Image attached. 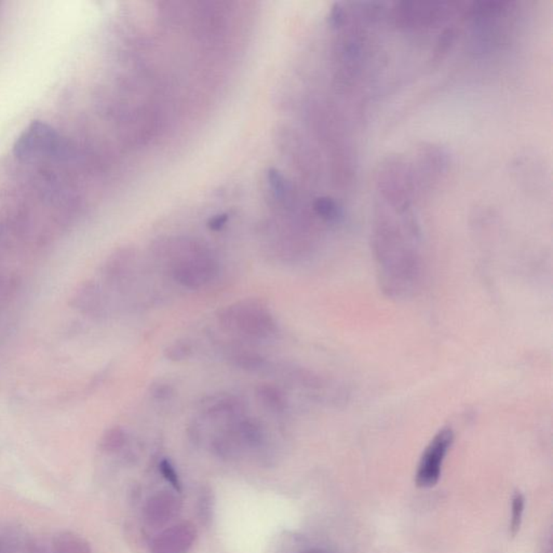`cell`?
Listing matches in <instances>:
<instances>
[{
    "instance_id": "cell-8",
    "label": "cell",
    "mask_w": 553,
    "mask_h": 553,
    "mask_svg": "<svg viewBox=\"0 0 553 553\" xmlns=\"http://www.w3.org/2000/svg\"><path fill=\"white\" fill-rule=\"evenodd\" d=\"M256 397L266 409L274 413H281L288 407L284 393L278 387L272 385L260 386L256 390Z\"/></svg>"
},
{
    "instance_id": "cell-17",
    "label": "cell",
    "mask_w": 553,
    "mask_h": 553,
    "mask_svg": "<svg viewBox=\"0 0 553 553\" xmlns=\"http://www.w3.org/2000/svg\"><path fill=\"white\" fill-rule=\"evenodd\" d=\"M301 553H329V552L322 550V549L313 548V549H307V550L303 551V552Z\"/></svg>"
},
{
    "instance_id": "cell-16",
    "label": "cell",
    "mask_w": 553,
    "mask_h": 553,
    "mask_svg": "<svg viewBox=\"0 0 553 553\" xmlns=\"http://www.w3.org/2000/svg\"><path fill=\"white\" fill-rule=\"evenodd\" d=\"M226 221L227 217L224 216V215H222V216L215 217V219H213V220L210 222V228L213 229V231H220V229L224 226Z\"/></svg>"
},
{
    "instance_id": "cell-15",
    "label": "cell",
    "mask_w": 553,
    "mask_h": 553,
    "mask_svg": "<svg viewBox=\"0 0 553 553\" xmlns=\"http://www.w3.org/2000/svg\"><path fill=\"white\" fill-rule=\"evenodd\" d=\"M173 395V389L170 385L168 384H159L157 386L153 387V396L155 398L159 399V400H165L169 399L170 397Z\"/></svg>"
},
{
    "instance_id": "cell-9",
    "label": "cell",
    "mask_w": 553,
    "mask_h": 553,
    "mask_svg": "<svg viewBox=\"0 0 553 553\" xmlns=\"http://www.w3.org/2000/svg\"><path fill=\"white\" fill-rule=\"evenodd\" d=\"M131 262H132V254L128 252L117 254L110 260L106 267L108 279L112 282H122V280L128 276Z\"/></svg>"
},
{
    "instance_id": "cell-2",
    "label": "cell",
    "mask_w": 553,
    "mask_h": 553,
    "mask_svg": "<svg viewBox=\"0 0 553 553\" xmlns=\"http://www.w3.org/2000/svg\"><path fill=\"white\" fill-rule=\"evenodd\" d=\"M219 321L227 331L250 339H267L276 331L274 317L259 301H241L227 306L219 315Z\"/></svg>"
},
{
    "instance_id": "cell-6",
    "label": "cell",
    "mask_w": 553,
    "mask_h": 553,
    "mask_svg": "<svg viewBox=\"0 0 553 553\" xmlns=\"http://www.w3.org/2000/svg\"><path fill=\"white\" fill-rule=\"evenodd\" d=\"M51 553H91L89 542L73 532H59L51 540Z\"/></svg>"
},
{
    "instance_id": "cell-4",
    "label": "cell",
    "mask_w": 553,
    "mask_h": 553,
    "mask_svg": "<svg viewBox=\"0 0 553 553\" xmlns=\"http://www.w3.org/2000/svg\"><path fill=\"white\" fill-rule=\"evenodd\" d=\"M197 530L190 522L170 526L151 544V553H188L194 547Z\"/></svg>"
},
{
    "instance_id": "cell-5",
    "label": "cell",
    "mask_w": 553,
    "mask_h": 553,
    "mask_svg": "<svg viewBox=\"0 0 553 553\" xmlns=\"http://www.w3.org/2000/svg\"><path fill=\"white\" fill-rule=\"evenodd\" d=\"M181 501L171 491H158L147 501L144 509L145 522L153 528H161L179 513Z\"/></svg>"
},
{
    "instance_id": "cell-7",
    "label": "cell",
    "mask_w": 553,
    "mask_h": 553,
    "mask_svg": "<svg viewBox=\"0 0 553 553\" xmlns=\"http://www.w3.org/2000/svg\"><path fill=\"white\" fill-rule=\"evenodd\" d=\"M77 306L90 315H100L105 310L103 295L94 284H87L78 294Z\"/></svg>"
},
{
    "instance_id": "cell-12",
    "label": "cell",
    "mask_w": 553,
    "mask_h": 553,
    "mask_svg": "<svg viewBox=\"0 0 553 553\" xmlns=\"http://www.w3.org/2000/svg\"><path fill=\"white\" fill-rule=\"evenodd\" d=\"M192 347L185 341H176L165 349V357L170 361L180 362L192 356Z\"/></svg>"
},
{
    "instance_id": "cell-13",
    "label": "cell",
    "mask_w": 553,
    "mask_h": 553,
    "mask_svg": "<svg viewBox=\"0 0 553 553\" xmlns=\"http://www.w3.org/2000/svg\"><path fill=\"white\" fill-rule=\"evenodd\" d=\"M524 506H525V499H524L523 495L521 493L516 494L512 499L511 522H510V530H511L512 535H516L519 532L522 518H523Z\"/></svg>"
},
{
    "instance_id": "cell-10",
    "label": "cell",
    "mask_w": 553,
    "mask_h": 553,
    "mask_svg": "<svg viewBox=\"0 0 553 553\" xmlns=\"http://www.w3.org/2000/svg\"><path fill=\"white\" fill-rule=\"evenodd\" d=\"M231 360L233 366L251 372L262 370L266 364L265 358L262 357L261 354L247 350L235 352Z\"/></svg>"
},
{
    "instance_id": "cell-3",
    "label": "cell",
    "mask_w": 553,
    "mask_h": 553,
    "mask_svg": "<svg viewBox=\"0 0 553 553\" xmlns=\"http://www.w3.org/2000/svg\"><path fill=\"white\" fill-rule=\"evenodd\" d=\"M454 442V433L450 428H443L432 438L427 448L424 450L419 467H417L415 482L417 487L429 489L437 484L441 477L442 466L448 450Z\"/></svg>"
},
{
    "instance_id": "cell-1",
    "label": "cell",
    "mask_w": 553,
    "mask_h": 553,
    "mask_svg": "<svg viewBox=\"0 0 553 553\" xmlns=\"http://www.w3.org/2000/svg\"><path fill=\"white\" fill-rule=\"evenodd\" d=\"M161 255L171 260V276L177 284L187 289H199L212 281L219 266L208 250L194 241H176L161 245Z\"/></svg>"
},
{
    "instance_id": "cell-11",
    "label": "cell",
    "mask_w": 553,
    "mask_h": 553,
    "mask_svg": "<svg viewBox=\"0 0 553 553\" xmlns=\"http://www.w3.org/2000/svg\"><path fill=\"white\" fill-rule=\"evenodd\" d=\"M127 443V434L120 427H112L103 434L100 448L105 453H116L122 450Z\"/></svg>"
},
{
    "instance_id": "cell-14",
    "label": "cell",
    "mask_w": 553,
    "mask_h": 553,
    "mask_svg": "<svg viewBox=\"0 0 553 553\" xmlns=\"http://www.w3.org/2000/svg\"><path fill=\"white\" fill-rule=\"evenodd\" d=\"M159 470H161L163 478H165L176 491H181V481H180L179 475L176 472L175 468H174L173 465L170 462V460H161V464H159Z\"/></svg>"
}]
</instances>
